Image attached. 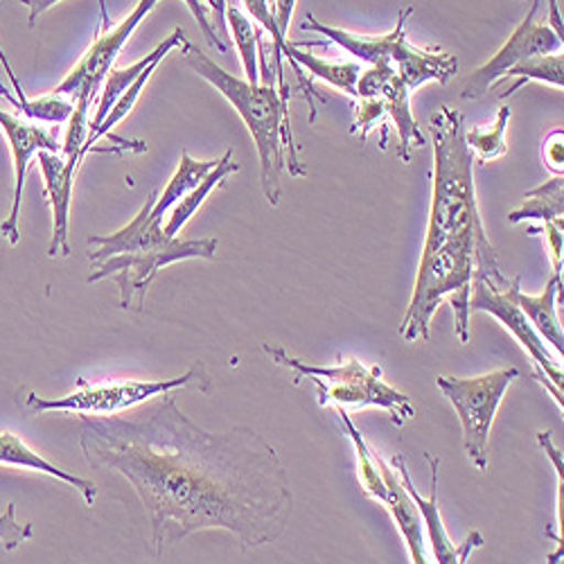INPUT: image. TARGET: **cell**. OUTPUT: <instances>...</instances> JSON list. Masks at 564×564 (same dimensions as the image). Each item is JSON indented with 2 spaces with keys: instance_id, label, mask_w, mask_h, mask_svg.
Instances as JSON below:
<instances>
[{
  "instance_id": "cell-1",
  "label": "cell",
  "mask_w": 564,
  "mask_h": 564,
  "mask_svg": "<svg viewBox=\"0 0 564 564\" xmlns=\"http://www.w3.org/2000/svg\"><path fill=\"white\" fill-rule=\"evenodd\" d=\"M86 463L124 477L143 503L156 557L202 531H226L242 553L278 542L294 497L278 452L251 427L206 432L176 391L131 415L79 413Z\"/></svg>"
},
{
  "instance_id": "cell-2",
  "label": "cell",
  "mask_w": 564,
  "mask_h": 564,
  "mask_svg": "<svg viewBox=\"0 0 564 564\" xmlns=\"http://www.w3.org/2000/svg\"><path fill=\"white\" fill-rule=\"evenodd\" d=\"M465 131V118L456 109L441 107L432 116L434 195L413 299L400 325L404 341H430L434 314L449 299L456 337L460 344H467L473 278L484 275L497 288H506L510 282L481 221L475 154L467 145Z\"/></svg>"
},
{
  "instance_id": "cell-3",
  "label": "cell",
  "mask_w": 564,
  "mask_h": 564,
  "mask_svg": "<svg viewBox=\"0 0 564 564\" xmlns=\"http://www.w3.org/2000/svg\"><path fill=\"white\" fill-rule=\"evenodd\" d=\"M183 55L185 64L213 84L249 127L260 156L262 193L271 206H278L282 195L280 172L288 167L292 176L307 174L299 159V145L292 133L290 102L280 98V90L273 84H249L247 79L226 73L195 48L191 41L183 45Z\"/></svg>"
},
{
  "instance_id": "cell-4",
  "label": "cell",
  "mask_w": 564,
  "mask_h": 564,
  "mask_svg": "<svg viewBox=\"0 0 564 564\" xmlns=\"http://www.w3.org/2000/svg\"><path fill=\"white\" fill-rule=\"evenodd\" d=\"M262 350L275 366H285L296 372L294 384L303 378L312 380L318 389L321 406H378L391 415L395 427H404L409 420L415 417L411 398L382 380L384 370L380 366H366L359 359H346L339 366H312L269 344H264Z\"/></svg>"
},
{
  "instance_id": "cell-5",
  "label": "cell",
  "mask_w": 564,
  "mask_h": 564,
  "mask_svg": "<svg viewBox=\"0 0 564 564\" xmlns=\"http://www.w3.org/2000/svg\"><path fill=\"white\" fill-rule=\"evenodd\" d=\"M193 389L199 393H213V378L204 361H195L181 378L159 380V382H122V384H105L88 387L79 380V391H73L64 398L48 400L36 393L25 398V406L30 413L41 415L48 411H66V413H86V415H111L120 411H129L152 398H159L167 391Z\"/></svg>"
},
{
  "instance_id": "cell-6",
  "label": "cell",
  "mask_w": 564,
  "mask_h": 564,
  "mask_svg": "<svg viewBox=\"0 0 564 564\" xmlns=\"http://www.w3.org/2000/svg\"><path fill=\"white\" fill-rule=\"evenodd\" d=\"M517 378H520V370L517 368L492 370L469 380L443 378V375L436 378V387L454 404L458 413L463 427V447L479 473H486L488 469V445L495 417L501 406V400L506 398L510 384Z\"/></svg>"
},
{
  "instance_id": "cell-7",
  "label": "cell",
  "mask_w": 564,
  "mask_h": 564,
  "mask_svg": "<svg viewBox=\"0 0 564 564\" xmlns=\"http://www.w3.org/2000/svg\"><path fill=\"white\" fill-rule=\"evenodd\" d=\"M219 240L204 238V240H178L174 238L170 247L156 251H135V253H118L107 260L93 262V273L88 282L111 280L120 290V307L143 312L145 296L156 280L159 271L167 264L183 262V260H213L217 253Z\"/></svg>"
},
{
  "instance_id": "cell-8",
  "label": "cell",
  "mask_w": 564,
  "mask_h": 564,
  "mask_svg": "<svg viewBox=\"0 0 564 564\" xmlns=\"http://www.w3.org/2000/svg\"><path fill=\"white\" fill-rule=\"evenodd\" d=\"M508 288V285H506ZM506 288H497L484 275L473 278V296H469V312H488L492 314L506 330L522 344V348L531 355L533 366H535V380L544 384V389L553 395V400L564 406L562 398V384H564V375L562 366L549 355L546 346L542 344V337L533 327V323L527 318V314L520 310Z\"/></svg>"
},
{
  "instance_id": "cell-9",
  "label": "cell",
  "mask_w": 564,
  "mask_h": 564,
  "mask_svg": "<svg viewBox=\"0 0 564 564\" xmlns=\"http://www.w3.org/2000/svg\"><path fill=\"white\" fill-rule=\"evenodd\" d=\"M161 3V0H140L135 10L118 25L109 28V17L105 12V23L98 34V39L93 41L90 48L84 53L79 64L73 68V73L53 90L55 96L73 98L75 102H88L93 105L96 96L100 93L107 75L111 73L120 51L135 32V28L143 23V19Z\"/></svg>"
},
{
  "instance_id": "cell-10",
  "label": "cell",
  "mask_w": 564,
  "mask_h": 564,
  "mask_svg": "<svg viewBox=\"0 0 564 564\" xmlns=\"http://www.w3.org/2000/svg\"><path fill=\"white\" fill-rule=\"evenodd\" d=\"M542 0H533V6L527 14V19L514 28V32L508 36V41L492 55L490 62H486L481 68H477L473 75L465 77L460 86L463 100H481L490 86H495L499 79H503L506 70L524 59L538 57V55H551L562 53V43L549 23L538 21V10Z\"/></svg>"
},
{
  "instance_id": "cell-11",
  "label": "cell",
  "mask_w": 564,
  "mask_h": 564,
  "mask_svg": "<svg viewBox=\"0 0 564 564\" xmlns=\"http://www.w3.org/2000/svg\"><path fill=\"white\" fill-rule=\"evenodd\" d=\"M0 129L6 131L8 143L12 150L14 159V195H12V208L10 217L0 224V235L17 247L19 245V215H21V202H23V187H25V176H28V165L32 156L39 152H62L59 140L55 133L45 131L43 127H36V122L25 120L21 116H14L10 111L0 109Z\"/></svg>"
},
{
  "instance_id": "cell-12",
  "label": "cell",
  "mask_w": 564,
  "mask_h": 564,
  "mask_svg": "<svg viewBox=\"0 0 564 564\" xmlns=\"http://www.w3.org/2000/svg\"><path fill=\"white\" fill-rule=\"evenodd\" d=\"M357 98H378L382 100L387 113L393 118L400 145H398V159L402 163H411L413 148H425L427 138L422 135L413 113H411V90L409 86L398 77V73L391 66H368L361 70L357 82Z\"/></svg>"
},
{
  "instance_id": "cell-13",
  "label": "cell",
  "mask_w": 564,
  "mask_h": 564,
  "mask_svg": "<svg viewBox=\"0 0 564 564\" xmlns=\"http://www.w3.org/2000/svg\"><path fill=\"white\" fill-rule=\"evenodd\" d=\"M425 460L430 463L432 467V488H430V497L422 499L415 488H413V481H411V475H409V465H406V458L402 454H395L391 456V467L395 469V473L400 475L406 492L411 495L413 503L417 506L420 510V517H422V524L427 527L430 531V540H432V546H434V557L436 562L441 564H463L467 562L469 553H473L475 549L484 546V535L479 531H473L469 533V538L460 544V546H454L449 535H447V529L443 524V517H441V508H438V479H441V458L438 456H432L430 452H425Z\"/></svg>"
},
{
  "instance_id": "cell-14",
  "label": "cell",
  "mask_w": 564,
  "mask_h": 564,
  "mask_svg": "<svg viewBox=\"0 0 564 564\" xmlns=\"http://www.w3.org/2000/svg\"><path fill=\"white\" fill-rule=\"evenodd\" d=\"M39 167L43 174L45 197L53 208V240L48 247V256L57 258L70 256L68 226H70V199L75 174L82 165L77 156H62V152H39Z\"/></svg>"
},
{
  "instance_id": "cell-15",
  "label": "cell",
  "mask_w": 564,
  "mask_h": 564,
  "mask_svg": "<svg viewBox=\"0 0 564 564\" xmlns=\"http://www.w3.org/2000/svg\"><path fill=\"white\" fill-rule=\"evenodd\" d=\"M159 193H152L145 206L138 210V215L120 230L111 235H90L88 245L98 247L88 253L90 262H100L118 253H135V251H156L172 245L174 238H167L163 230V221L152 215Z\"/></svg>"
},
{
  "instance_id": "cell-16",
  "label": "cell",
  "mask_w": 564,
  "mask_h": 564,
  "mask_svg": "<svg viewBox=\"0 0 564 564\" xmlns=\"http://www.w3.org/2000/svg\"><path fill=\"white\" fill-rule=\"evenodd\" d=\"M413 12V8H404L398 14V25L382 36L375 34H355L341 28H330L325 23H318L312 14L307 17V21H303V30L307 32H316L321 36H325L327 41L337 43L339 48H344L346 53H350L355 59H359L366 66H391L393 68V57L398 53L400 41L406 36L404 25L409 14Z\"/></svg>"
},
{
  "instance_id": "cell-17",
  "label": "cell",
  "mask_w": 564,
  "mask_h": 564,
  "mask_svg": "<svg viewBox=\"0 0 564 564\" xmlns=\"http://www.w3.org/2000/svg\"><path fill=\"white\" fill-rule=\"evenodd\" d=\"M393 70L409 86V90H415L427 82L449 84L458 73V57L454 53L417 48L409 36H404L393 57Z\"/></svg>"
},
{
  "instance_id": "cell-18",
  "label": "cell",
  "mask_w": 564,
  "mask_h": 564,
  "mask_svg": "<svg viewBox=\"0 0 564 564\" xmlns=\"http://www.w3.org/2000/svg\"><path fill=\"white\" fill-rule=\"evenodd\" d=\"M375 460H378L380 473L387 481V499H384V508L391 512L393 522L398 524L409 553H411V562L413 564H425L427 555H425V535H422V517L417 506L413 503L411 495L406 492L402 479L398 477L395 469L391 465H387L380 454L375 452Z\"/></svg>"
},
{
  "instance_id": "cell-19",
  "label": "cell",
  "mask_w": 564,
  "mask_h": 564,
  "mask_svg": "<svg viewBox=\"0 0 564 564\" xmlns=\"http://www.w3.org/2000/svg\"><path fill=\"white\" fill-rule=\"evenodd\" d=\"M506 292L510 294V299L517 305H520V310L527 314V318L533 323L538 335L542 339H546L562 355L564 352V335H562V323L557 318V307H555L557 296H562V273H553L549 285L538 296L522 292L520 278H512L508 282Z\"/></svg>"
},
{
  "instance_id": "cell-20",
  "label": "cell",
  "mask_w": 564,
  "mask_h": 564,
  "mask_svg": "<svg viewBox=\"0 0 564 564\" xmlns=\"http://www.w3.org/2000/svg\"><path fill=\"white\" fill-rule=\"evenodd\" d=\"M285 57L290 59V64L294 66L299 79H301V88L305 90V98L310 100V109H312V122L316 120V109L312 105V96L314 90L312 86L305 82V70L314 77V79H323L330 86H335L337 90L346 93V96H352L357 98V82H359V75H361V64L357 62H325V59H318L316 55H310V53H303L299 51L294 43L288 45V53Z\"/></svg>"
},
{
  "instance_id": "cell-21",
  "label": "cell",
  "mask_w": 564,
  "mask_h": 564,
  "mask_svg": "<svg viewBox=\"0 0 564 564\" xmlns=\"http://www.w3.org/2000/svg\"><path fill=\"white\" fill-rule=\"evenodd\" d=\"M0 465H12V467H23V469H32V473H41L55 477L68 486H73L86 501V506H96L98 499V486L84 479V477H75L66 469L53 465L51 460H45L43 456H39L34 449H30L17 434L12 432H3L0 434Z\"/></svg>"
},
{
  "instance_id": "cell-22",
  "label": "cell",
  "mask_w": 564,
  "mask_h": 564,
  "mask_svg": "<svg viewBox=\"0 0 564 564\" xmlns=\"http://www.w3.org/2000/svg\"><path fill=\"white\" fill-rule=\"evenodd\" d=\"M185 43H187L185 30H183V28H176L174 34L167 36V39L159 45V48H156L152 55H148L145 59L135 62V64L129 66V68H111V73L107 75V79H105V84H102V88H100L102 93H100V100H98V109H96V113H93L88 133L102 124V120H105L107 113L113 109V105L118 102V98L138 79L140 73H143L152 62L165 59L174 48H178V45H185Z\"/></svg>"
},
{
  "instance_id": "cell-23",
  "label": "cell",
  "mask_w": 564,
  "mask_h": 564,
  "mask_svg": "<svg viewBox=\"0 0 564 564\" xmlns=\"http://www.w3.org/2000/svg\"><path fill=\"white\" fill-rule=\"evenodd\" d=\"M240 170H242V165L238 161H232V150H226V154L219 159L217 167L210 170V174L195 187V191L187 193L181 202L174 204L172 217L163 228L167 238H176L181 228L197 215V210L204 206V202L208 199V195L215 191V187H219L230 174L240 172Z\"/></svg>"
},
{
  "instance_id": "cell-24",
  "label": "cell",
  "mask_w": 564,
  "mask_h": 564,
  "mask_svg": "<svg viewBox=\"0 0 564 564\" xmlns=\"http://www.w3.org/2000/svg\"><path fill=\"white\" fill-rule=\"evenodd\" d=\"M226 25L228 34L240 53L245 75L249 84H260V57H264L262 28L256 25L238 6H226Z\"/></svg>"
},
{
  "instance_id": "cell-25",
  "label": "cell",
  "mask_w": 564,
  "mask_h": 564,
  "mask_svg": "<svg viewBox=\"0 0 564 564\" xmlns=\"http://www.w3.org/2000/svg\"><path fill=\"white\" fill-rule=\"evenodd\" d=\"M217 163H219V159H215V161H197V159H193L191 154H187V150H181L178 167H176L174 176L170 178V183H167V187L163 191V195L156 197V204H154L152 215L163 221L165 213H167L176 202H181L187 193H193L195 187L210 174V170L217 167Z\"/></svg>"
},
{
  "instance_id": "cell-26",
  "label": "cell",
  "mask_w": 564,
  "mask_h": 564,
  "mask_svg": "<svg viewBox=\"0 0 564 564\" xmlns=\"http://www.w3.org/2000/svg\"><path fill=\"white\" fill-rule=\"evenodd\" d=\"M524 206L517 208L508 215L510 224H520L524 219H540V221H562L564 215V178L553 176L540 187H533L524 195Z\"/></svg>"
},
{
  "instance_id": "cell-27",
  "label": "cell",
  "mask_w": 564,
  "mask_h": 564,
  "mask_svg": "<svg viewBox=\"0 0 564 564\" xmlns=\"http://www.w3.org/2000/svg\"><path fill=\"white\" fill-rule=\"evenodd\" d=\"M503 77H517V79H514V84H510L508 90L499 93V100H506V98L514 96V93L531 79L546 82V84L562 90V86H564V55L562 53H551V55H538V57L524 59L520 64H514L512 68H508Z\"/></svg>"
},
{
  "instance_id": "cell-28",
  "label": "cell",
  "mask_w": 564,
  "mask_h": 564,
  "mask_svg": "<svg viewBox=\"0 0 564 564\" xmlns=\"http://www.w3.org/2000/svg\"><path fill=\"white\" fill-rule=\"evenodd\" d=\"M510 116L512 111L508 107H501L499 113H497V120L490 129H481V127H475L465 131V140L469 150H473V154H477V159L481 163H488V161H497L506 154L508 145H506V129H508V122H510Z\"/></svg>"
},
{
  "instance_id": "cell-29",
  "label": "cell",
  "mask_w": 564,
  "mask_h": 564,
  "mask_svg": "<svg viewBox=\"0 0 564 564\" xmlns=\"http://www.w3.org/2000/svg\"><path fill=\"white\" fill-rule=\"evenodd\" d=\"M14 512L17 503H8V510L0 514V542H3L6 551H14L19 544L28 542L34 535L32 524H19Z\"/></svg>"
},
{
  "instance_id": "cell-30",
  "label": "cell",
  "mask_w": 564,
  "mask_h": 564,
  "mask_svg": "<svg viewBox=\"0 0 564 564\" xmlns=\"http://www.w3.org/2000/svg\"><path fill=\"white\" fill-rule=\"evenodd\" d=\"M384 113H387V109H384L382 100H378V98H361V105L357 107V118H355L350 131L355 133L361 127V140H366L370 129L384 118Z\"/></svg>"
},
{
  "instance_id": "cell-31",
  "label": "cell",
  "mask_w": 564,
  "mask_h": 564,
  "mask_svg": "<svg viewBox=\"0 0 564 564\" xmlns=\"http://www.w3.org/2000/svg\"><path fill=\"white\" fill-rule=\"evenodd\" d=\"M183 3L187 6V10H191L193 17L197 19V23H199V28H202V32H204V36H206L210 48H215V51H219L221 55H226V53H228V45H226V43L221 41V36L217 34L213 21L208 19V14H206V10H204V6H202V0H183Z\"/></svg>"
},
{
  "instance_id": "cell-32",
  "label": "cell",
  "mask_w": 564,
  "mask_h": 564,
  "mask_svg": "<svg viewBox=\"0 0 564 564\" xmlns=\"http://www.w3.org/2000/svg\"><path fill=\"white\" fill-rule=\"evenodd\" d=\"M553 273H562V221H544Z\"/></svg>"
},
{
  "instance_id": "cell-33",
  "label": "cell",
  "mask_w": 564,
  "mask_h": 564,
  "mask_svg": "<svg viewBox=\"0 0 564 564\" xmlns=\"http://www.w3.org/2000/svg\"><path fill=\"white\" fill-rule=\"evenodd\" d=\"M544 161H546V167L560 176L564 165H562V127L555 129L544 143Z\"/></svg>"
},
{
  "instance_id": "cell-34",
  "label": "cell",
  "mask_w": 564,
  "mask_h": 564,
  "mask_svg": "<svg viewBox=\"0 0 564 564\" xmlns=\"http://www.w3.org/2000/svg\"><path fill=\"white\" fill-rule=\"evenodd\" d=\"M299 0H273V17H275V25L280 30V34L288 39L290 34V25H292V17L296 10Z\"/></svg>"
},
{
  "instance_id": "cell-35",
  "label": "cell",
  "mask_w": 564,
  "mask_h": 564,
  "mask_svg": "<svg viewBox=\"0 0 564 564\" xmlns=\"http://www.w3.org/2000/svg\"><path fill=\"white\" fill-rule=\"evenodd\" d=\"M208 6L213 10V25L219 36H228V25H226V6L228 0H208Z\"/></svg>"
},
{
  "instance_id": "cell-36",
  "label": "cell",
  "mask_w": 564,
  "mask_h": 564,
  "mask_svg": "<svg viewBox=\"0 0 564 564\" xmlns=\"http://www.w3.org/2000/svg\"><path fill=\"white\" fill-rule=\"evenodd\" d=\"M21 3L30 10V25H34L36 19H39L43 12H48L51 8L59 6L62 0H21Z\"/></svg>"
},
{
  "instance_id": "cell-37",
  "label": "cell",
  "mask_w": 564,
  "mask_h": 564,
  "mask_svg": "<svg viewBox=\"0 0 564 564\" xmlns=\"http://www.w3.org/2000/svg\"><path fill=\"white\" fill-rule=\"evenodd\" d=\"M549 25L551 30L562 39L564 36V28H562V14L557 12V0H549Z\"/></svg>"
},
{
  "instance_id": "cell-38",
  "label": "cell",
  "mask_w": 564,
  "mask_h": 564,
  "mask_svg": "<svg viewBox=\"0 0 564 564\" xmlns=\"http://www.w3.org/2000/svg\"><path fill=\"white\" fill-rule=\"evenodd\" d=\"M267 3H269V6H271V8H273V0H267Z\"/></svg>"
}]
</instances>
